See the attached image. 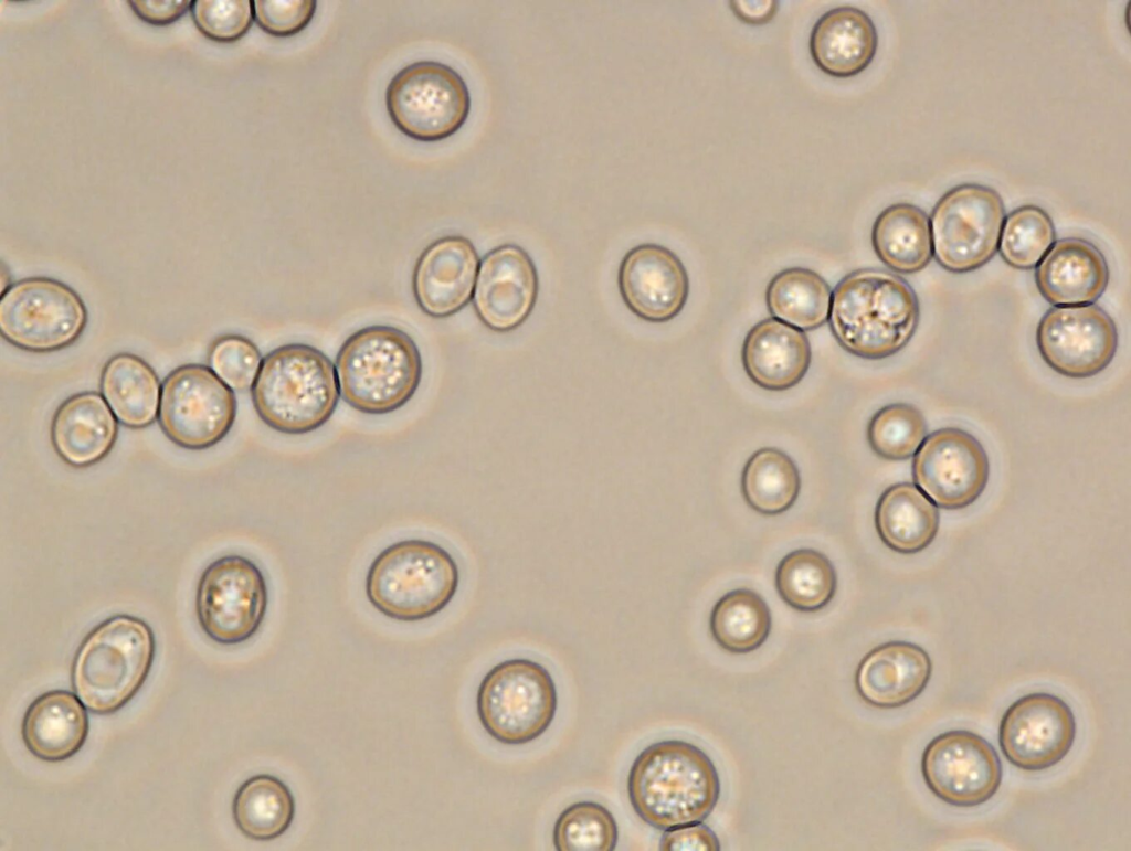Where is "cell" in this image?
Segmentation results:
<instances>
[{"instance_id": "cell-1", "label": "cell", "mask_w": 1131, "mask_h": 851, "mask_svg": "<svg viewBox=\"0 0 1131 851\" xmlns=\"http://www.w3.org/2000/svg\"><path fill=\"white\" fill-rule=\"evenodd\" d=\"M920 319L916 291L902 277L882 268L845 275L832 292L828 325L846 352L882 360L900 352Z\"/></svg>"}, {"instance_id": "cell-2", "label": "cell", "mask_w": 1131, "mask_h": 851, "mask_svg": "<svg viewBox=\"0 0 1131 851\" xmlns=\"http://www.w3.org/2000/svg\"><path fill=\"white\" fill-rule=\"evenodd\" d=\"M711 758L681 740L652 743L634 759L627 796L635 813L657 830L704 822L720 797Z\"/></svg>"}, {"instance_id": "cell-3", "label": "cell", "mask_w": 1131, "mask_h": 851, "mask_svg": "<svg viewBox=\"0 0 1131 851\" xmlns=\"http://www.w3.org/2000/svg\"><path fill=\"white\" fill-rule=\"evenodd\" d=\"M261 421L285 435H304L334 415L340 390L332 361L306 343H287L268 352L251 387Z\"/></svg>"}, {"instance_id": "cell-4", "label": "cell", "mask_w": 1131, "mask_h": 851, "mask_svg": "<svg viewBox=\"0 0 1131 851\" xmlns=\"http://www.w3.org/2000/svg\"><path fill=\"white\" fill-rule=\"evenodd\" d=\"M155 655V635L144 619L127 614L108 617L78 645L71 666L72 689L91 713L113 714L141 690Z\"/></svg>"}, {"instance_id": "cell-5", "label": "cell", "mask_w": 1131, "mask_h": 851, "mask_svg": "<svg viewBox=\"0 0 1131 851\" xmlns=\"http://www.w3.org/2000/svg\"><path fill=\"white\" fill-rule=\"evenodd\" d=\"M340 396L356 411L385 415L403 407L422 380L420 350L404 330L372 325L351 333L336 357Z\"/></svg>"}, {"instance_id": "cell-6", "label": "cell", "mask_w": 1131, "mask_h": 851, "mask_svg": "<svg viewBox=\"0 0 1131 851\" xmlns=\"http://www.w3.org/2000/svg\"><path fill=\"white\" fill-rule=\"evenodd\" d=\"M459 568L440 544L422 539L394 542L369 565L366 594L388 618L414 623L441 613L455 597Z\"/></svg>"}, {"instance_id": "cell-7", "label": "cell", "mask_w": 1131, "mask_h": 851, "mask_svg": "<svg viewBox=\"0 0 1131 851\" xmlns=\"http://www.w3.org/2000/svg\"><path fill=\"white\" fill-rule=\"evenodd\" d=\"M557 709L558 692L550 672L527 658L495 664L477 689L478 720L491 738L505 745H524L540 737Z\"/></svg>"}, {"instance_id": "cell-8", "label": "cell", "mask_w": 1131, "mask_h": 851, "mask_svg": "<svg viewBox=\"0 0 1131 851\" xmlns=\"http://www.w3.org/2000/svg\"><path fill=\"white\" fill-rule=\"evenodd\" d=\"M87 321L81 296L60 280L28 277L1 292L0 334L23 351L50 353L71 347Z\"/></svg>"}, {"instance_id": "cell-9", "label": "cell", "mask_w": 1131, "mask_h": 851, "mask_svg": "<svg viewBox=\"0 0 1131 851\" xmlns=\"http://www.w3.org/2000/svg\"><path fill=\"white\" fill-rule=\"evenodd\" d=\"M391 121L405 136L432 142L446 139L465 124L471 95L451 66L420 61L399 71L385 91Z\"/></svg>"}, {"instance_id": "cell-10", "label": "cell", "mask_w": 1131, "mask_h": 851, "mask_svg": "<svg viewBox=\"0 0 1131 851\" xmlns=\"http://www.w3.org/2000/svg\"><path fill=\"white\" fill-rule=\"evenodd\" d=\"M1004 220V203L994 189L972 183L954 187L932 210V255L950 273L979 269L997 252Z\"/></svg>"}, {"instance_id": "cell-11", "label": "cell", "mask_w": 1131, "mask_h": 851, "mask_svg": "<svg viewBox=\"0 0 1131 851\" xmlns=\"http://www.w3.org/2000/svg\"><path fill=\"white\" fill-rule=\"evenodd\" d=\"M232 389L203 364L172 370L161 384L158 422L177 446L202 450L220 443L236 418Z\"/></svg>"}, {"instance_id": "cell-12", "label": "cell", "mask_w": 1131, "mask_h": 851, "mask_svg": "<svg viewBox=\"0 0 1131 851\" xmlns=\"http://www.w3.org/2000/svg\"><path fill=\"white\" fill-rule=\"evenodd\" d=\"M267 606L265 576L252 560L243 555L231 554L214 560L198 582V623L216 643L232 646L251 639L261 628Z\"/></svg>"}, {"instance_id": "cell-13", "label": "cell", "mask_w": 1131, "mask_h": 851, "mask_svg": "<svg viewBox=\"0 0 1131 851\" xmlns=\"http://www.w3.org/2000/svg\"><path fill=\"white\" fill-rule=\"evenodd\" d=\"M921 775L929 790L943 802L972 808L998 790L1003 766L994 746L983 736L953 730L933 737L921 755Z\"/></svg>"}, {"instance_id": "cell-14", "label": "cell", "mask_w": 1131, "mask_h": 851, "mask_svg": "<svg viewBox=\"0 0 1131 851\" xmlns=\"http://www.w3.org/2000/svg\"><path fill=\"white\" fill-rule=\"evenodd\" d=\"M912 478L938 507L962 510L983 494L990 479V460L971 433L943 427L926 437L916 451Z\"/></svg>"}, {"instance_id": "cell-15", "label": "cell", "mask_w": 1131, "mask_h": 851, "mask_svg": "<svg viewBox=\"0 0 1131 851\" xmlns=\"http://www.w3.org/2000/svg\"><path fill=\"white\" fill-rule=\"evenodd\" d=\"M1036 344L1045 363L1058 374L1087 379L1113 360L1118 330L1098 305L1055 306L1036 329Z\"/></svg>"}, {"instance_id": "cell-16", "label": "cell", "mask_w": 1131, "mask_h": 851, "mask_svg": "<svg viewBox=\"0 0 1131 851\" xmlns=\"http://www.w3.org/2000/svg\"><path fill=\"white\" fill-rule=\"evenodd\" d=\"M1075 714L1061 698L1033 692L1014 701L998 726L1004 757L1026 772H1042L1060 763L1076 740Z\"/></svg>"}, {"instance_id": "cell-17", "label": "cell", "mask_w": 1131, "mask_h": 851, "mask_svg": "<svg viewBox=\"0 0 1131 851\" xmlns=\"http://www.w3.org/2000/svg\"><path fill=\"white\" fill-rule=\"evenodd\" d=\"M538 294L539 277L530 255L516 244H503L479 264L473 306L485 327L505 333L529 318Z\"/></svg>"}, {"instance_id": "cell-18", "label": "cell", "mask_w": 1131, "mask_h": 851, "mask_svg": "<svg viewBox=\"0 0 1131 851\" xmlns=\"http://www.w3.org/2000/svg\"><path fill=\"white\" fill-rule=\"evenodd\" d=\"M621 298L637 318L664 323L676 318L689 296V277L669 248L644 243L622 258L617 273Z\"/></svg>"}, {"instance_id": "cell-19", "label": "cell", "mask_w": 1131, "mask_h": 851, "mask_svg": "<svg viewBox=\"0 0 1131 851\" xmlns=\"http://www.w3.org/2000/svg\"><path fill=\"white\" fill-rule=\"evenodd\" d=\"M479 264L475 246L464 236H443L426 246L412 274L420 309L442 319L465 308L473 298Z\"/></svg>"}, {"instance_id": "cell-20", "label": "cell", "mask_w": 1131, "mask_h": 851, "mask_svg": "<svg viewBox=\"0 0 1131 851\" xmlns=\"http://www.w3.org/2000/svg\"><path fill=\"white\" fill-rule=\"evenodd\" d=\"M931 676L932 661L921 646L892 640L876 646L862 658L854 685L866 704L891 710L916 700Z\"/></svg>"}, {"instance_id": "cell-21", "label": "cell", "mask_w": 1131, "mask_h": 851, "mask_svg": "<svg viewBox=\"0 0 1131 851\" xmlns=\"http://www.w3.org/2000/svg\"><path fill=\"white\" fill-rule=\"evenodd\" d=\"M1035 283L1044 299L1054 306L1089 305L1107 289L1109 267L1095 244L1066 237L1054 243L1037 264Z\"/></svg>"}, {"instance_id": "cell-22", "label": "cell", "mask_w": 1131, "mask_h": 851, "mask_svg": "<svg viewBox=\"0 0 1131 851\" xmlns=\"http://www.w3.org/2000/svg\"><path fill=\"white\" fill-rule=\"evenodd\" d=\"M50 435L55 453L66 465L85 468L112 451L118 437V421L102 394L81 392L59 405Z\"/></svg>"}, {"instance_id": "cell-23", "label": "cell", "mask_w": 1131, "mask_h": 851, "mask_svg": "<svg viewBox=\"0 0 1131 851\" xmlns=\"http://www.w3.org/2000/svg\"><path fill=\"white\" fill-rule=\"evenodd\" d=\"M741 361L746 374L759 387L786 391L797 385L810 369V340L803 331L765 318L746 334Z\"/></svg>"}, {"instance_id": "cell-24", "label": "cell", "mask_w": 1131, "mask_h": 851, "mask_svg": "<svg viewBox=\"0 0 1131 851\" xmlns=\"http://www.w3.org/2000/svg\"><path fill=\"white\" fill-rule=\"evenodd\" d=\"M877 47L878 34L871 18L852 6L826 11L813 25L808 41L816 67L837 78L864 72Z\"/></svg>"}, {"instance_id": "cell-25", "label": "cell", "mask_w": 1131, "mask_h": 851, "mask_svg": "<svg viewBox=\"0 0 1131 851\" xmlns=\"http://www.w3.org/2000/svg\"><path fill=\"white\" fill-rule=\"evenodd\" d=\"M88 732L87 709L67 690H50L35 698L21 722L27 749L47 763L63 762L78 753Z\"/></svg>"}, {"instance_id": "cell-26", "label": "cell", "mask_w": 1131, "mask_h": 851, "mask_svg": "<svg viewBox=\"0 0 1131 851\" xmlns=\"http://www.w3.org/2000/svg\"><path fill=\"white\" fill-rule=\"evenodd\" d=\"M875 528L881 542L899 554L927 549L939 531L936 504L913 483L889 486L875 508Z\"/></svg>"}, {"instance_id": "cell-27", "label": "cell", "mask_w": 1131, "mask_h": 851, "mask_svg": "<svg viewBox=\"0 0 1131 851\" xmlns=\"http://www.w3.org/2000/svg\"><path fill=\"white\" fill-rule=\"evenodd\" d=\"M102 395L117 421L131 429L146 428L159 413L161 383L140 357L120 352L109 358L101 373Z\"/></svg>"}, {"instance_id": "cell-28", "label": "cell", "mask_w": 1131, "mask_h": 851, "mask_svg": "<svg viewBox=\"0 0 1131 851\" xmlns=\"http://www.w3.org/2000/svg\"><path fill=\"white\" fill-rule=\"evenodd\" d=\"M877 257L891 270L915 274L932 258L930 221L923 210L910 203H895L882 210L871 228Z\"/></svg>"}, {"instance_id": "cell-29", "label": "cell", "mask_w": 1131, "mask_h": 851, "mask_svg": "<svg viewBox=\"0 0 1131 851\" xmlns=\"http://www.w3.org/2000/svg\"><path fill=\"white\" fill-rule=\"evenodd\" d=\"M295 809L289 787L269 774L247 778L232 801L236 828L255 841H271L283 836L293 823Z\"/></svg>"}, {"instance_id": "cell-30", "label": "cell", "mask_w": 1131, "mask_h": 851, "mask_svg": "<svg viewBox=\"0 0 1131 851\" xmlns=\"http://www.w3.org/2000/svg\"><path fill=\"white\" fill-rule=\"evenodd\" d=\"M832 288L816 272L790 267L769 281L765 304L772 318L801 331H811L828 320Z\"/></svg>"}, {"instance_id": "cell-31", "label": "cell", "mask_w": 1131, "mask_h": 851, "mask_svg": "<svg viewBox=\"0 0 1131 851\" xmlns=\"http://www.w3.org/2000/svg\"><path fill=\"white\" fill-rule=\"evenodd\" d=\"M740 488L752 510L763 515H778L790 510L799 498L800 470L783 450L763 447L746 461Z\"/></svg>"}, {"instance_id": "cell-32", "label": "cell", "mask_w": 1131, "mask_h": 851, "mask_svg": "<svg viewBox=\"0 0 1131 851\" xmlns=\"http://www.w3.org/2000/svg\"><path fill=\"white\" fill-rule=\"evenodd\" d=\"M772 628L771 610L753 589L740 587L721 596L714 605L709 629L715 642L730 653L759 649Z\"/></svg>"}, {"instance_id": "cell-33", "label": "cell", "mask_w": 1131, "mask_h": 851, "mask_svg": "<svg viewBox=\"0 0 1131 851\" xmlns=\"http://www.w3.org/2000/svg\"><path fill=\"white\" fill-rule=\"evenodd\" d=\"M774 585L780 598L801 613H817L835 597L837 574L833 563L814 549L791 551L779 562Z\"/></svg>"}, {"instance_id": "cell-34", "label": "cell", "mask_w": 1131, "mask_h": 851, "mask_svg": "<svg viewBox=\"0 0 1131 851\" xmlns=\"http://www.w3.org/2000/svg\"><path fill=\"white\" fill-rule=\"evenodd\" d=\"M1056 240L1051 217L1033 204L1013 210L1004 220L998 251L1003 260L1017 269H1032Z\"/></svg>"}, {"instance_id": "cell-35", "label": "cell", "mask_w": 1131, "mask_h": 851, "mask_svg": "<svg viewBox=\"0 0 1131 851\" xmlns=\"http://www.w3.org/2000/svg\"><path fill=\"white\" fill-rule=\"evenodd\" d=\"M927 422L916 406L891 403L879 408L867 424V442L880 458L892 461L912 457L927 437Z\"/></svg>"}, {"instance_id": "cell-36", "label": "cell", "mask_w": 1131, "mask_h": 851, "mask_svg": "<svg viewBox=\"0 0 1131 851\" xmlns=\"http://www.w3.org/2000/svg\"><path fill=\"white\" fill-rule=\"evenodd\" d=\"M553 845L559 851L614 850L619 828L612 812L594 801L568 806L554 822Z\"/></svg>"}, {"instance_id": "cell-37", "label": "cell", "mask_w": 1131, "mask_h": 851, "mask_svg": "<svg viewBox=\"0 0 1131 851\" xmlns=\"http://www.w3.org/2000/svg\"><path fill=\"white\" fill-rule=\"evenodd\" d=\"M262 360L256 344L240 334L216 338L208 351L211 371L230 389L239 392L251 390Z\"/></svg>"}, {"instance_id": "cell-38", "label": "cell", "mask_w": 1131, "mask_h": 851, "mask_svg": "<svg viewBox=\"0 0 1131 851\" xmlns=\"http://www.w3.org/2000/svg\"><path fill=\"white\" fill-rule=\"evenodd\" d=\"M191 15L198 30L208 39L230 43L242 39L253 20V1L195 0Z\"/></svg>"}, {"instance_id": "cell-39", "label": "cell", "mask_w": 1131, "mask_h": 851, "mask_svg": "<svg viewBox=\"0 0 1131 851\" xmlns=\"http://www.w3.org/2000/svg\"><path fill=\"white\" fill-rule=\"evenodd\" d=\"M315 0H254L257 25L267 34L289 38L307 28L315 15Z\"/></svg>"}, {"instance_id": "cell-40", "label": "cell", "mask_w": 1131, "mask_h": 851, "mask_svg": "<svg viewBox=\"0 0 1131 851\" xmlns=\"http://www.w3.org/2000/svg\"><path fill=\"white\" fill-rule=\"evenodd\" d=\"M660 850H720L717 834L702 822L665 830L659 841Z\"/></svg>"}, {"instance_id": "cell-41", "label": "cell", "mask_w": 1131, "mask_h": 851, "mask_svg": "<svg viewBox=\"0 0 1131 851\" xmlns=\"http://www.w3.org/2000/svg\"><path fill=\"white\" fill-rule=\"evenodd\" d=\"M134 13L154 25H166L179 20L190 8V0H129Z\"/></svg>"}, {"instance_id": "cell-42", "label": "cell", "mask_w": 1131, "mask_h": 851, "mask_svg": "<svg viewBox=\"0 0 1131 851\" xmlns=\"http://www.w3.org/2000/svg\"><path fill=\"white\" fill-rule=\"evenodd\" d=\"M733 14L743 23L760 25L769 23L776 14L778 1H729Z\"/></svg>"}]
</instances>
